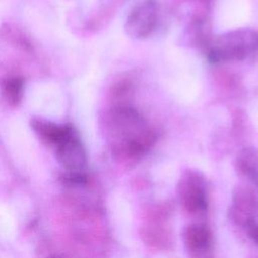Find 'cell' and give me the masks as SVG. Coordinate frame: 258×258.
<instances>
[{
	"label": "cell",
	"mask_w": 258,
	"mask_h": 258,
	"mask_svg": "<svg viewBox=\"0 0 258 258\" xmlns=\"http://www.w3.org/2000/svg\"><path fill=\"white\" fill-rule=\"evenodd\" d=\"M3 94L9 103L17 105L23 95L22 80L19 78H10L6 80L3 84Z\"/></svg>",
	"instance_id": "ba28073f"
},
{
	"label": "cell",
	"mask_w": 258,
	"mask_h": 258,
	"mask_svg": "<svg viewBox=\"0 0 258 258\" xmlns=\"http://www.w3.org/2000/svg\"><path fill=\"white\" fill-rule=\"evenodd\" d=\"M183 243L192 254H204L212 247V235L210 230L199 224L187 226L182 233Z\"/></svg>",
	"instance_id": "8992f818"
},
{
	"label": "cell",
	"mask_w": 258,
	"mask_h": 258,
	"mask_svg": "<svg viewBox=\"0 0 258 258\" xmlns=\"http://www.w3.org/2000/svg\"><path fill=\"white\" fill-rule=\"evenodd\" d=\"M239 170L248 178L258 183V150L254 147H245L237 155Z\"/></svg>",
	"instance_id": "52a82bcc"
},
{
	"label": "cell",
	"mask_w": 258,
	"mask_h": 258,
	"mask_svg": "<svg viewBox=\"0 0 258 258\" xmlns=\"http://www.w3.org/2000/svg\"><path fill=\"white\" fill-rule=\"evenodd\" d=\"M246 229L249 237L258 245V222L253 219L246 221Z\"/></svg>",
	"instance_id": "9c48e42d"
},
{
	"label": "cell",
	"mask_w": 258,
	"mask_h": 258,
	"mask_svg": "<svg viewBox=\"0 0 258 258\" xmlns=\"http://www.w3.org/2000/svg\"><path fill=\"white\" fill-rule=\"evenodd\" d=\"M178 198L183 208L191 214L206 212L208 207V185L205 176L192 169H188L180 176Z\"/></svg>",
	"instance_id": "277c9868"
},
{
	"label": "cell",
	"mask_w": 258,
	"mask_h": 258,
	"mask_svg": "<svg viewBox=\"0 0 258 258\" xmlns=\"http://www.w3.org/2000/svg\"><path fill=\"white\" fill-rule=\"evenodd\" d=\"M159 9L155 0H143L129 12L124 28L126 33L135 39L148 37L158 22Z\"/></svg>",
	"instance_id": "5b68a950"
},
{
	"label": "cell",
	"mask_w": 258,
	"mask_h": 258,
	"mask_svg": "<svg viewBox=\"0 0 258 258\" xmlns=\"http://www.w3.org/2000/svg\"><path fill=\"white\" fill-rule=\"evenodd\" d=\"M107 135L119 154L134 159L155 143L156 133L142 114L128 104H115L104 120Z\"/></svg>",
	"instance_id": "6da1fadb"
},
{
	"label": "cell",
	"mask_w": 258,
	"mask_h": 258,
	"mask_svg": "<svg viewBox=\"0 0 258 258\" xmlns=\"http://www.w3.org/2000/svg\"><path fill=\"white\" fill-rule=\"evenodd\" d=\"M57 157L62 166L69 171L72 179L82 182L85 179L87 155L81 138L75 128L69 131L55 143Z\"/></svg>",
	"instance_id": "3957f363"
},
{
	"label": "cell",
	"mask_w": 258,
	"mask_h": 258,
	"mask_svg": "<svg viewBox=\"0 0 258 258\" xmlns=\"http://www.w3.org/2000/svg\"><path fill=\"white\" fill-rule=\"evenodd\" d=\"M202 48L211 62L245 60L258 53V30L238 28L211 35Z\"/></svg>",
	"instance_id": "7a4b0ae2"
},
{
	"label": "cell",
	"mask_w": 258,
	"mask_h": 258,
	"mask_svg": "<svg viewBox=\"0 0 258 258\" xmlns=\"http://www.w3.org/2000/svg\"><path fill=\"white\" fill-rule=\"evenodd\" d=\"M199 1H203V2H209V1H211V0H199Z\"/></svg>",
	"instance_id": "30bf717a"
}]
</instances>
